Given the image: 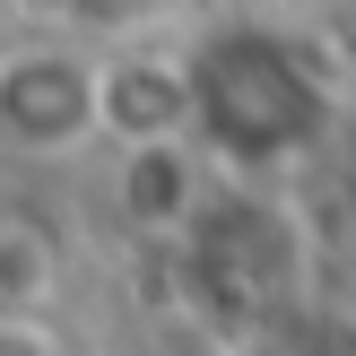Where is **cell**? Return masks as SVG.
I'll return each instance as SVG.
<instances>
[{
    "label": "cell",
    "instance_id": "7a4b0ae2",
    "mask_svg": "<svg viewBox=\"0 0 356 356\" xmlns=\"http://www.w3.org/2000/svg\"><path fill=\"white\" fill-rule=\"evenodd\" d=\"M0 356H52V348H44V330H26V322H0Z\"/></svg>",
    "mask_w": 356,
    "mask_h": 356
},
{
    "label": "cell",
    "instance_id": "6da1fadb",
    "mask_svg": "<svg viewBox=\"0 0 356 356\" xmlns=\"http://www.w3.org/2000/svg\"><path fill=\"white\" fill-rule=\"evenodd\" d=\"M0 122L35 148H61V139L96 131V79L61 52H26V61L0 70Z\"/></svg>",
    "mask_w": 356,
    "mask_h": 356
}]
</instances>
